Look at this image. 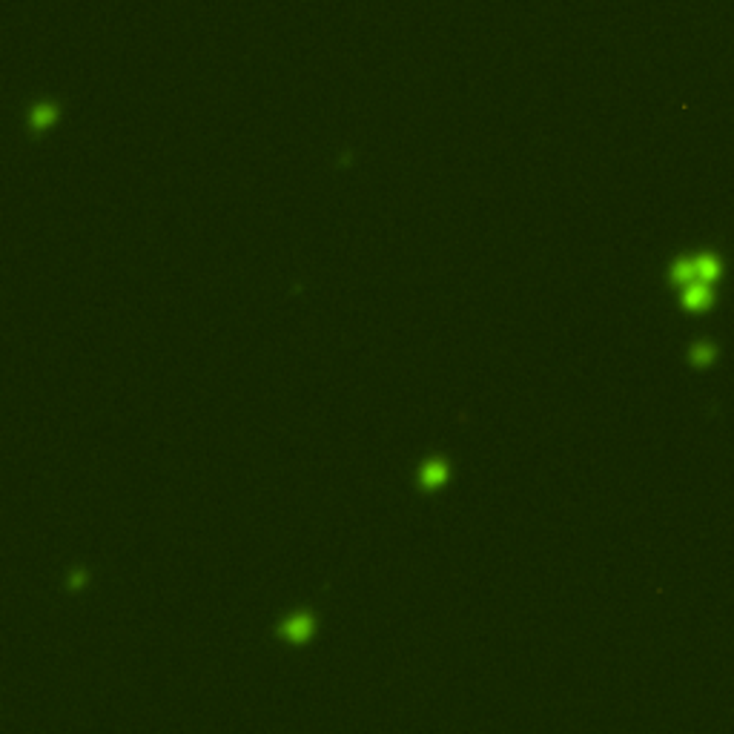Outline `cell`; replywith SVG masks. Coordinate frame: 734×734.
Instances as JSON below:
<instances>
[{
    "label": "cell",
    "mask_w": 734,
    "mask_h": 734,
    "mask_svg": "<svg viewBox=\"0 0 734 734\" xmlns=\"http://www.w3.org/2000/svg\"><path fill=\"white\" fill-rule=\"evenodd\" d=\"M282 634H284L287 640H293V643H304L310 634H313V617H310V614H299V617L287 619V623L282 626Z\"/></svg>",
    "instance_id": "1"
},
{
    "label": "cell",
    "mask_w": 734,
    "mask_h": 734,
    "mask_svg": "<svg viewBox=\"0 0 734 734\" xmlns=\"http://www.w3.org/2000/svg\"><path fill=\"white\" fill-rule=\"evenodd\" d=\"M683 304H686L689 310H706L711 304L709 282H691V284H686V293H683Z\"/></svg>",
    "instance_id": "2"
},
{
    "label": "cell",
    "mask_w": 734,
    "mask_h": 734,
    "mask_svg": "<svg viewBox=\"0 0 734 734\" xmlns=\"http://www.w3.org/2000/svg\"><path fill=\"white\" fill-rule=\"evenodd\" d=\"M672 279L677 282V284H691V282H703L700 279V273H697V261L694 258H680L677 264L672 267Z\"/></svg>",
    "instance_id": "3"
},
{
    "label": "cell",
    "mask_w": 734,
    "mask_h": 734,
    "mask_svg": "<svg viewBox=\"0 0 734 734\" xmlns=\"http://www.w3.org/2000/svg\"><path fill=\"white\" fill-rule=\"evenodd\" d=\"M694 261H697V273H700V279H703V282L720 279L723 267H720V258H717L714 253H703V255H697Z\"/></svg>",
    "instance_id": "4"
},
{
    "label": "cell",
    "mask_w": 734,
    "mask_h": 734,
    "mask_svg": "<svg viewBox=\"0 0 734 734\" xmlns=\"http://www.w3.org/2000/svg\"><path fill=\"white\" fill-rule=\"evenodd\" d=\"M445 479H448V468H445V462L433 459V462H428L425 468H422V485H425V488H439Z\"/></svg>",
    "instance_id": "5"
},
{
    "label": "cell",
    "mask_w": 734,
    "mask_h": 734,
    "mask_svg": "<svg viewBox=\"0 0 734 734\" xmlns=\"http://www.w3.org/2000/svg\"><path fill=\"white\" fill-rule=\"evenodd\" d=\"M711 358H714V347L709 345V341H697V345L691 347V362H694V365L703 367V365L711 362Z\"/></svg>",
    "instance_id": "6"
},
{
    "label": "cell",
    "mask_w": 734,
    "mask_h": 734,
    "mask_svg": "<svg viewBox=\"0 0 734 734\" xmlns=\"http://www.w3.org/2000/svg\"><path fill=\"white\" fill-rule=\"evenodd\" d=\"M52 118H55V109L52 106H38L35 115H32V124H35V126H46V124H52Z\"/></svg>",
    "instance_id": "7"
}]
</instances>
